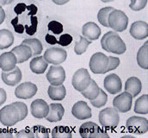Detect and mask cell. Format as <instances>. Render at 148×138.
<instances>
[{
    "mask_svg": "<svg viewBox=\"0 0 148 138\" xmlns=\"http://www.w3.org/2000/svg\"><path fill=\"white\" fill-rule=\"evenodd\" d=\"M100 124L105 130H114L120 123L119 112L114 108H105L99 112L98 116Z\"/></svg>",
    "mask_w": 148,
    "mask_h": 138,
    "instance_id": "obj_1",
    "label": "cell"
},
{
    "mask_svg": "<svg viewBox=\"0 0 148 138\" xmlns=\"http://www.w3.org/2000/svg\"><path fill=\"white\" fill-rule=\"evenodd\" d=\"M108 23L109 28H111L114 31L122 32L127 28L128 17L122 10L114 9L109 16Z\"/></svg>",
    "mask_w": 148,
    "mask_h": 138,
    "instance_id": "obj_2",
    "label": "cell"
},
{
    "mask_svg": "<svg viewBox=\"0 0 148 138\" xmlns=\"http://www.w3.org/2000/svg\"><path fill=\"white\" fill-rule=\"evenodd\" d=\"M20 121L19 111L13 104H8L0 110V123L7 127L16 125Z\"/></svg>",
    "mask_w": 148,
    "mask_h": 138,
    "instance_id": "obj_3",
    "label": "cell"
},
{
    "mask_svg": "<svg viewBox=\"0 0 148 138\" xmlns=\"http://www.w3.org/2000/svg\"><path fill=\"white\" fill-rule=\"evenodd\" d=\"M109 56L103 53L97 52L94 54L90 60V69L95 74H104L108 72Z\"/></svg>",
    "mask_w": 148,
    "mask_h": 138,
    "instance_id": "obj_4",
    "label": "cell"
},
{
    "mask_svg": "<svg viewBox=\"0 0 148 138\" xmlns=\"http://www.w3.org/2000/svg\"><path fill=\"white\" fill-rule=\"evenodd\" d=\"M79 134L83 138L109 137L107 132L93 122H86L83 124L79 128Z\"/></svg>",
    "mask_w": 148,
    "mask_h": 138,
    "instance_id": "obj_5",
    "label": "cell"
},
{
    "mask_svg": "<svg viewBox=\"0 0 148 138\" xmlns=\"http://www.w3.org/2000/svg\"><path fill=\"white\" fill-rule=\"evenodd\" d=\"M127 129L130 133L143 135L148 131V120L146 117H131L127 120Z\"/></svg>",
    "mask_w": 148,
    "mask_h": 138,
    "instance_id": "obj_6",
    "label": "cell"
},
{
    "mask_svg": "<svg viewBox=\"0 0 148 138\" xmlns=\"http://www.w3.org/2000/svg\"><path fill=\"white\" fill-rule=\"evenodd\" d=\"M90 80L91 78L88 70L85 68H80L77 70L73 74L72 84L75 90L81 92L88 87Z\"/></svg>",
    "mask_w": 148,
    "mask_h": 138,
    "instance_id": "obj_7",
    "label": "cell"
},
{
    "mask_svg": "<svg viewBox=\"0 0 148 138\" xmlns=\"http://www.w3.org/2000/svg\"><path fill=\"white\" fill-rule=\"evenodd\" d=\"M67 52L64 48H47L43 58L45 61L53 65H60L66 60Z\"/></svg>",
    "mask_w": 148,
    "mask_h": 138,
    "instance_id": "obj_8",
    "label": "cell"
},
{
    "mask_svg": "<svg viewBox=\"0 0 148 138\" xmlns=\"http://www.w3.org/2000/svg\"><path fill=\"white\" fill-rule=\"evenodd\" d=\"M132 104L133 96L126 91L117 95L113 99L114 108L120 113H126L129 111L132 108Z\"/></svg>",
    "mask_w": 148,
    "mask_h": 138,
    "instance_id": "obj_9",
    "label": "cell"
},
{
    "mask_svg": "<svg viewBox=\"0 0 148 138\" xmlns=\"http://www.w3.org/2000/svg\"><path fill=\"white\" fill-rule=\"evenodd\" d=\"M106 46L108 52L114 55H122L127 50L125 42L116 32L108 37Z\"/></svg>",
    "mask_w": 148,
    "mask_h": 138,
    "instance_id": "obj_10",
    "label": "cell"
},
{
    "mask_svg": "<svg viewBox=\"0 0 148 138\" xmlns=\"http://www.w3.org/2000/svg\"><path fill=\"white\" fill-rule=\"evenodd\" d=\"M66 77L65 69L60 65L52 66L47 73V79L52 86L62 85L66 80Z\"/></svg>",
    "mask_w": 148,
    "mask_h": 138,
    "instance_id": "obj_11",
    "label": "cell"
},
{
    "mask_svg": "<svg viewBox=\"0 0 148 138\" xmlns=\"http://www.w3.org/2000/svg\"><path fill=\"white\" fill-rule=\"evenodd\" d=\"M37 91L36 85L31 82H24L16 87L15 90V95L21 99H29L36 94Z\"/></svg>",
    "mask_w": 148,
    "mask_h": 138,
    "instance_id": "obj_12",
    "label": "cell"
},
{
    "mask_svg": "<svg viewBox=\"0 0 148 138\" xmlns=\"http://www.w3.org/2000/svg\"><path fill=\"white\" fill-rule=\"evenodd\" d=\"M103 86L110 94L119 93L122 88V83L120 77L115 73H111L105 77L103 81Z\"/></svg>",
    "mask_w": 148,
    "mask_h": 138,
    "instance_id": "obj_13",
    "label": "cell"
},
{
    "mask_svg": "<svg viewBox=\"0 0 148 138\" xmlns=\"http://www.w3.org/2000/svg\"><path fill=\"white\" fill-rule=\"evenodd\" d=\"M72 114L78 120H85L92 117L91 109L84 101H78L74 104L72 109Z\"/></svg>",
    "mask_w": 148,
    "mask_h": 138,
    "instance_id": "obj_14",
    "label": "cell"
},
{
    "mask_svg": "<svg viewBox=\"0 0 148 138\" xmlns=\"http://www.w3.org/2000/svg\"><path fill=\"white\" fill-rule=\"evenodd\" d=\"M31 114L36 118H45L49 111V105L43 99H36L30 105Z\"/></svg>",
    "mask_w": 148,
    "mask_h": 138,
    "instance_id": "obj_15",
    "label": "cell"
},
{
    "mask_svg": "<svg viewBox=\"0 0 148 138\" xmlns=\"http://www.w3.org/2000/svg\"><path fill=\"white\" fill-rule=\"evenodd\" d=\"M130 34L136 40H144L148 36V24L144 21H136L132 23Z\"/></svg>",
    "mask_w": 148,
    "mask_h": 138,
    "instance_id": "obj_16",
    "label": "cell"
},
{
    "mask_svg": "<svg viewBox=\"0 0 148 138\" xmlns=\"http://www.w3.org/2000/svg\"><path fill=\"white\" fill-rule=\"evenodd\" d=\"M2 80L7 86H16L22 80V72L18 67L9 72H2L1 74Z\"/></svg>",
    "mask_w": 148,
    "mask_h": 138,
    "instance_id": "obj_17",
    "label": "cell"
},
{
    "mask_svg": "<svg viewBox=\"0 0 148 138\" xmlns=\"http://www.w3.org/2000/svg\"><path fill=\"white\" fill-rule=\"evenodd\" d=\"M65 114V109L61 104H51L49 105V111L47 116L45 117L50 123L60 122Z\"/></svg>",
    "mask_w": 148,
    "mask_h": 138,
    "instance_id": "obj_18",
    "label": "cell"
},
{
    "mask_svg": "<svg viewBox=\"0 0 148 138\" xmlns=\"http://www.w3.org/2000/svg\"><path fill=\"white\" fill-rule=\"evenodd\" d=\"M16 57L11 51L3 53L0 55V68L3 72L13 70L16 67Z\"/></svg>",
    "mask_w": 148,
    "mask_h": 138,
    "instance_id": "obj_19",
    "label": "cell"
},
{
    "mask_svg": "<svg viewBox=\"0 0 148 138\" xmlns=\"http://www.w3.org/2000/svg\"><path fill=\"white\" fill-rule=\"evenodd\" d=\"M82 34L84 37L87 38L91 41H96L101 35V29L98 27L97 23L93 22H88L83 26Z\"/></svg>",
    "mask_w": 148,
    "mask_h": 138,
    "instance_id": "obj_20",
    "label": "cell"
},
{
    "mask_svg": "<svg viewBox=\"0 0 148 138\" xmlns=\"http://www.w3.org/2000/svg\"><path fill=\"white\" fill-rule=\"evenodd\" d=\"M11 52L16 55L17 63H23L30 59L32 56V50L31 48L25 44H21L14 48H12Z\"/></svg>",
    "mask_w": 148,
    "mask_h": 138,
    "instance_id": "obj_21",
    "label": "cell"
},
{
    "mask_svg": "<svg viewBox=\"0 0 148 138\" xmlns=\"http://www.w3.org/2000/svg\"><path fill=\"white\" fill-rule=\"evenodd\" d=\"M125 91L129 92L133 98L137 97L142 91V84L139 78L130 77L125 83Z\"/></svg>",
    "mask_w": 148,
    "mask_h": 138,
    "instance_id": "obj_22",
    "label": "cell"
},
{
    "mask_svg": "<svg viewBox=\"0 0 148 138\" xmlns=\"http://www.w3.org/2000/svg\"><path fill=\"white\" fill-rule=\"evenodd\" d=\"M48 96L51 99L55 101H60L63 100L66 96V89L65 86L60 85V86H52L50 85L48 86L47 90Z\"/></svg>",
    "mask_w": 148,
    "mask_h": 138,
    "instance_id": "obj_23",
    "label": "cell"
},
{
    "mask_svg": "<svg viewBox=\"0 0 148 138\" xmlns=\"http://www.w3.org/2000/svg\"><path fill=\"white\" fill-rule=\"evenodd\" d=\"M48 63L45 61L43 56L35 57L29 63L30 70L36 74H42L47 68Z\"/></svg>",
    "mask_w": 148,
    "mask_h": 138,
    "instance_id": "obj_24",
    "label": "cell"
},
{
    "mask_svg": "<svg viewBox=\"0 0 148 138\" xmlns=\"http://www.w3.org/2000/svg\"><path fill=\"white\" fill-rule=\"evenodd\" d=\"M99 92H100L99 86H97L96 81L91 79V80L90 82V85L88 86V87L85 90L81 92V94L85 99H87L89 100H93V99H95L98 96Z\"/></svg>",
    "mask_w": 148,
    "mask_h": 138,
    "instance_id": "obj_25",
    "label": "cell"
},
{
    "mask_svg": "<svg viewBox=\"0 0 148 138\" xmlns=\"http://www.w3.org/2000/svg\"><path fill=\"white\" fill-rule=\"evenodd\" d=\"M14 42V35L6 29L0 30V49H6L10 48Z\"/></svg>",
    "mask_w": 148,
    "mask_h": 138,
    "instance_id": "obj_26",
    "label": "cell"
},
{
    "mask_svg": "<svg viewBox=\"0 0 148 138\" xmlns=\"http://www.w3.org/2000/svg\"><path fill=\"white\" fill-rule=\"evenodd\" d=\"M138 65L143 69H148V43L146 42L137 53Z\"/></svg>",
    "mask_w": 148,
    "mask_h": 138,
    "instance_id": "obj_27",
    "label": "cell"
},
{
    "mask_svg": "<svg viewBox=\"0 0 148 138\" xmlns=\"http://www.w3.org/2000/svg\"><path fill=\"white\" fill-rule=\"evenodd\" d=\"M22 44L28 45L31 50H32V56H37L40 55L43 50L42 43L40 40L36 38H31V39H24L22 41Z\"/></svg>",
    "mask_w": 148,
    "mask_h": 138,
    "instance_id": "obj_28",
    "label": "cell"
},
{
    "mask_svg": "<svg viewBox=\"0 0 148 138\" xmlns=\"http://www.w3.org/2000/svg\"><path fill=\"white\" fill-rule=\"evenodd\" d=\"M134 112L138 114L146 115L148 113V95L144 94L140 96L134 104Z\"/></svg>",
    "mask_w": 148,
    "mask_h": 138,
    "instance_id": "obj_29",
    "label": "cell"
},
{
    "mask_svg": "<svg viewBox=\"0 0 148 138\" xmlns=\"http://www.w3.org/2000/svg\"><path fill=\"white\" fill-rule=\"evenodd\" d=\"M51 136L53 138H71L73 137V133L69 127L60 125L53 129Z\"/></svg>",
    "mask_w": 148,
    "mask_h": 138,
    "instance_id": "obj_30",
    "label": "cell"
},
{
    "mask_svg": "<svg viewBox=\"0 0 148 138\" xmlns=\"http://www.w3.org/2000/svg\"><path fill=\"white\" fill-rule=\"evenodd\" d=\"M91 43H92L91 41H90L87 38H85L83 35H81L79 37V41L75 43V46H74V51H75V53L77 55H83L84 53L86 52L89 45L91 44Z\"/></svg>",
    "mask_w": 148,
    "mask_h": 138,
    "instance_id": "obj_31",
    "label": "cell"
},
{
    "mask_svg": "<svg viewBox=\"0 0 148 138\" xmlns=\"http://www.w3.org/2000/svg\"><path fill=\"white\" fill-rule=\"evenodd\" d=\"M114 10V8L110 7V6L103 7L101 10H99V11L97 13V19L103 26L109 28V23H108L109 16H110L111 11H113Z\"/></svg>",
    "mask_w": 148,
    "mask_h": 138,
    "instance_id": "obj_32",
    "label": "cell"
},
{
    "mask_svg": "<svg viewBox=\"0 0 148 138\" xmlns=\"http://www.w3.org/2000/svg\"><path fill=\"white\" fill-rule=\"evenodd\" d=\"M90 104L94 107H96V108H101V107L104 106L106 104V103H107V101H108V95L106 94V92L103 90H102L100 88V92H99L98 96L95 99L90 100Z\"/></svg>",
    "mask_w": 148,
    "mask_h": 138,
    "instance_id": "obj_33",
    "label": "cell"
},
{
    "mask_svg": "<svg viewBox=\"0 0 148 138\" xmlns=\"http://www.w3.org/2000/svg\"><path fill=\"white\" fill-rule=\"evenodd\" d=\"M31 130L34 134V137L36 138H48L49 137V132L48 130L41 125H36L31 128Z\"/></svg>",
    "mask_w": 148,
    "mask_h": 138,
    "instance_id": "obj_34",
    "label": "cell"
},
{
    "mask_svg": "<svg viewBox=\"0 0 148 138\" xmlns=\"http://www.w3.org/2000/svg\"><path fill=\"white\" fill-rule=\"evenodd\" d=\"M131 3L129 4V7L134 11H140L147 4V0H130Z\"/></svg>",
    "mask_w": 148,
    "mask_h": 138,
    "instance_id": "obj_35",
    "label": "cell"
},
{
    "mask_svg": "<svg viewBox=\"0 0 148 138\" xmlns=\"http://www.w3.org/2000/svg\"><path fill=\"white\" fill-rule=\"evenodd\" d=\"M13 104L17 108L18 111H19V116H20V121H23V119H25L28 116V107L26 105V104L23 103V102H15Z\"/></svg>",
    "mask_w": 148,
    "mask_h": 138,
    "instance_id": "obj_36",
    "label": "cell"
},
{
    "mask_svg": "<svg viewBox=\"0 0 148 138\" xmlns=\"http://www.w3.org/2000/svg\"><path fill=\"white\" fill-rule=\"evenodd\" d=\"M48 30H51L53 34H60L63 31V25L57 21H51L48 23Z\"/></svg>",
    "mask_w": 148,
    "mask_h": 138,
    "instance_id": "obj_37",
    "label": "cell"
},
{
    "mask_svg": "<svg viewBox=\"0 0 148 138\" xmlns=\"http://www.w3.org/2000/svg\"><path fill=\"white\" fill-rule=\"evenodd\" d=\"M121 63V61L118 57L114 56H109V67H108V72L116 69Z\"/></svg>",
    "mask_w": 148,
    "mask_h": 138,
    "instance_id": "obj_38",
    "label": "cell"
},
{
    "mask_svg": "<svg viewBox=\"0 0 148 138\" xmlns=\"http://www.w3.org/2000/svg\"><path fill=\"white\" fill-rule=\"evenodd\" d=\"M73 41V36L69 34H62L59 41H57V43L60 44L61 46H68Z\"/></svg>",
    "mask_w": 148,
    "mask_h": 138,
    "instance_id": "obj_39",
    "label": "cell"
},
{
    "mask_svg": "<svg viewBox=\"0 0 148 138\" xmlns=\"http://www.w3.org/2000/svg\"><path fill=\"white\" fill-rule=\"evenodd\" d=\"M16 137L18 138H34V134L31 130H22L16 134Z\"/></svg>",
    "mask_w": 148,
    "mask_h": 138,
    "instance_id": "obj_40",
    "label": "cell"
},
{
    "mask_svg": "<svg viewBox=\"0 0 148 138\" xmlns=\"http://www.w3.org/2000/svg\"><path fill=\"white\" fill-rule=\"evenodd\" d=\"M114 33H115V32H114V31H109V32L105 33V34L103 36V38H102V40H101V46H102V48H103V50H106V51L108 52V50H107V46H106L107 39H108L109 36H110L111 34H114Z\"/></svg>",
    "mask_w": 148,
    "mask_h": 138,
    "instance_id": "obj_41",
    "label": "cell"
},
{
    "mask_svg": "<svg viewBox=\"0 0 148 138\" xmlns=\"http://www.w3.org/2000/svg\"><path fill=\"white\" fill-rule=\"evenodd\" d=\"M6 97H7V94L4 89L0 88V106L6 101Z\"/></svg>",
    "mask_w": 148,
    "mask_h": 138,
    "instance_id": "obj_42",
    "label": "cell"
},
{
    "mask_svg": "<svg viewBox=\"0 0 148 138\" xmlns=\"http://www.w3.org/2000/svg\"><path fill=\"white\" fill-rule=\"evenodd\" d=\"M12 133L8 130H0V138L3 137H12Z\"/></svg>",
    "mask_w": 148,
    "mask_h": 138,
    "instance_id": "obj_43",
    "label": "cell"
},
{
    "mask_svg": "<svg viewBox=\"0 0 148 138\" xmlns=\"http://www.w3.org/2000/svg\"><path fill=\"white\" fill-rule=\"evenodd\" d=\"M46 41H47V43H49V44H56V43H57V39H56L53 35H50V34H47V36H46Z\"/></svg>",
    "mask_w": 148,
    "mask_h": 138,
    "instance_id": "obj_44",
    "label": "cell"
},
{
    "mask_svg": "<svg viewBox=\"0 0 148 138\" xmlns=\"http://www.w3.org/2000/svg\"><path fill=\"white\" fill-rule=\"evenodd\" d=\"M5 20V12L2 6H0V24H2Z\"/></svg>",
    "mask_w": 148,
    "mask_h": 138,
    "instance_id": "obj_45",
    "label": "cell"
},
{
    "mask_svg": "<svg viewBox=\"0 0 148 138\" xmlns=\"http://www.w3.org/2000/svg\"><path fill=\"white\" fill-rule=\"evenodd\" d=\"M52 1L57 5H64L66 3H68L70 0H52Z\"/></svg>",
    "mask_w": 148,
    "mask_h": 138,
    "instance_id": "obj_46",
    "label": "cell"
},
{
    "mask_svg": "<svg viewBox=\"0 0 148 138\" xmlns=\"http://www.w3.org/2000/svg\"><path fill=\"white\" fill-rule=\"evenodd\" d=\"M7 3V0H0V6L5 5Z\"/></svg>",
    "mask_w": 148,
    "mask_h": 138,
    "instance_id": "obj_47",
    "label": "cell"
},
{
    "mask_svg": "<svg viewBox=\"0 0 148 138\" xmlns=\"http://www.w3.org/2000/svg\"><path fill=\"white\" fill-rule=\"evenodd\" d=\"M101 1L103 2V3H110V2H113L114 0H101Z\"/></svg>",
    "mask_w": 148,
    "mask_h": 138,
    "instance_id": "obj_48",
    "label": "cell"
},
{
    "mask_svg": "<svg viewBox=\"0 0 148 138\" xmlns=\"http://www.w3.org/2000/svg\"><path fill=\"white\" fill-rule=\"evenodd\" d=\"M15 0H7V3L6 4H10V3H13Z\"/></svg>",
    "mask_w": 148,
    "mask_h": 138,
    "instance_id": "obj_49",
    "label": "cell"
}]
</instances>
